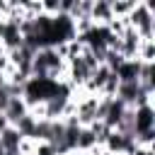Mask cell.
<instances>
[{
	"mask_svg": "<svg viewBox=\"0 0 155 155\" xmlns=\"http://www.w3.org/2000/svg\"><path fill=\"white\" fill-rule=\"evenodd\" d=\"M63 82V80H61ZM56 90H58V82L53 80V78H27V82H24V104H27V109H34L36 104H46L53 94H56Z\"/></svg>",
	"mask_w": 155,
	"mask_h": 155,
	"instance_id": "6da1fadb",
	"label": "cell"
},
{
	"mask_svg": "<svg viewBox=\"0 0 155 155\" xmlns=\"http://www.w3.org/2000/svg\"><path fill=\"white\" fill-rule=\"evenodd\" d=\"M153 126H155L153 104L136 107V109H133V133H136V136H140V133H148V131H153Z\"/></svg>",
	"mask_w": 155,
	"mask_h": 155,
	"instance_id": "7a4b0ae2",
	"label": "cell"
},
{
	"mask_svg": "<svg viewBox=\"0 0 155 155\" xmlns=\"http://www.w3.org/2000/svg\"><path fill=\"white\" fill-rule=\"evenodd\" d=\"M29 114V109H27V104H24V99L22 97H12L10 99V104H7V109L2 111V116L7 119V124L10 126H15L22 116H27Z\"/></svg>",
	"mask_w": 155,
	"mask_h": 155,
	"instance_id": "3957f363",
	"label": "cell"
},
{
	"mask_svg": "<svg viewBox=\"0 0 155 155\" xmlns=\"http://www.w3.org/2000/svg\"><path fill=\"white\" fill-rule=\"evenodd\" d=\"M140 61L138 58H133V61H124L121 65H119V70H116V78H119V82H136L138 80V73H140Z\"/></svg>",
	"mask_w": 155,
	"mask_h": 155,
	"instance_id": "277c9868",
	"label": "cell"
},
{
	"mask_svg": "<svg viewBox=\"0 0 155 155\" xmlns=\"http://www.w3.org/2000/svg\"><path fill=\"white\" fill-rule=\"evenodd\" d=\"M19 143H22V136L15 126H7L0 131V145L5 150H19Z\"/></svg>",
	"mask_w": 155,
	"mask_h": 155,
	"instance_id": "5b68a950",
	"label": "cell"
}]
</instances>
